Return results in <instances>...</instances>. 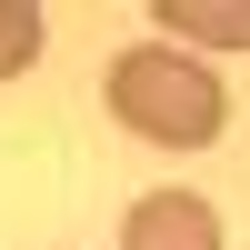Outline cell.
Returning <instances> with one entry per match:
<instances>
[{
  "label": "cell",
  "mask_w": 250,
  "mask_h": 250,
  "mask_svg": "<svg viewBox=\"0 0 250 250\" xmlns=\"http://www.w3.org/2000/svg\"><path fill=\"white\" fill-rule=\"evenodd\" d=\"M40 60V10L30 0H0V80H20Z\"/></svg>",
  "instance_id": "obj_4"
},
{
  "label": "cell",
  "mask_w": 250,
  "mask_h": 250,
  "mask_svg": "<svg viewBox=\"0 0 250 250\" xmlns=\"http://www.w3.org/2000/svg\"><path fill=\"white\" fill-rule=\"evenodd\" d=\"M160 30L200 40V50H240V40H250V10H240V0H160Z\"/></svg>",
  "instance_id": "obj_3"
},
{
  "label": "cell",
  "mask_w": 250,
  "mask_h": 250,
  "mask_svg": "<svg viewBox=\"0 0 250 250\" xmlns=\"http://www.w3.org/2000/svg\"><path fill=\"white\" fill-rule=\"evenodd\" d=\"M110 120L130 140H160V150H200L230 120V90H220L210 60L170 50V40H140V50L110 60Z\"/></svg>",
  "instance_id": "obj_1"
},
{
  "label": "cell",
  "mask_w": 250,
  "mask_h": 250,
  "mask_svg": "<svg viewBox=\"0 0 250 250\" xmlns=\"http://www.w3.org/2000/svg\"><path fill=\"white\" fill-rule=\"evenodd\" d=\"M120 250H220V210L200 190H150L120 220Z\"/></svg>",
  "instance_id": "obj_2"
}]
</instances>
